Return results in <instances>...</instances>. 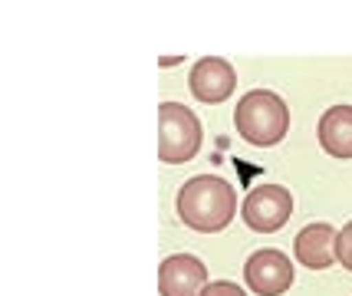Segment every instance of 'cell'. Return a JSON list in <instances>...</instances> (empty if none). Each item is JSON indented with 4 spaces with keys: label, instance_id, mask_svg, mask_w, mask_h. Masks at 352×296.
<instances>
[{
    "label": "cell",
    "instance_id": "obj_1",
    "mask_svg": "<svg viewBox=\"0 0 352 296\" xmlns=\"http://www.w3.org/2000/svg\"><path fill=\"white\" fill-rule=\"evenodd\" d=\"M234 214H237V191L217 174H198L184 181L178 191V218L198 234L224 231Z\"/></svg>",
    "mask_w": 352,
    "mask_h": 296
},
{
    "label": "cell",
    "instance_id": "obj_2",
    "mask_svg": "<svg viewBox=\"0 0 352 296\" xmlns=\"http://www.w3.org/2000/svg\"><path fill=\"white\" fill-rule=\"evenodd\" d=\"M234 128L237 135L257 148H270L287 139L290 132V109L287 102L270 89H250L241 95L237 112H234Z\"/></svg>",
    "mask_w": 352,
    "mask_h": 296
},
{
    "label": "cell",
    "instance_id": "obj_3",
    "mask_svg": "<svg viewBox=\"0 0 352 296\" xmlns=\"http://www.w3.org/2000/svg\"><path fill=\"white\" fill-rule=\"evenodd\" d=\"M158 161L162 165H184L198 155L201 148V122L198 115L182 102H162L158 106Z\"/></svg>",
    "mask_w": 352,
    "mask_h": 296
},
{
    "label": "cell",
    "instance_id": "obj_4",
    "mask_svg": "<svg viewBox=\"0 0 352 296\" xmlns=\"http://www.w3.org/2000/svg\"><path fill=\"white\" fill-rule=\"evenodd\" d=\"M293 214V194L283 185H261L244 198L241 218L250 231L257 234H274L280 231Z\"/></svg>",
    "mask_w": 352,
    "mask_h": 296
},
{
    "label": "cell",
    "instance_id": "obj_5",
    "mask_svg": "<svg viewBox=\"0 0 352 296\" xmlns=\"http://www.w3.org/2000/svg\"><path fill=\"white\" fill-rule=\"evenodd\" d=\"M244 280L257 296H283L293 286L290 257L274 247L250 253L244 264Z\"/></svg>",
    "mask_w": 352,
    "mask_h": 296
},
{
    "label": "cell",
    "instance_id": "obj_6",
    "mask_svg": "<svg viewBox=\"0 0 352 296\" xmlns=\"http://www.w3.org/2000/svg\"><path fill=\"white\" fill-rule=\"evenodd\" d=\"M188 86H191V95L198 102H208V106H217L234 95L237 89V73L228 60H217V56H208V60H198L191 66V76H188Z\"/></svg>",
    "mask_w": 352,
    "mask_h": 296
},
{
    "label": "cell",
    "instance_id": "obj_7",
    "mask_svg": "<svg viewBox=\"0 0 352 296\" xmlns=\"http://www.w3.org/2000/svg\"><path fill=\"white\" fill-rule=\"evenodd\" d=\"M208 286V270L191 253H171L158 266V293L162 296H201Z\"/></svg>",
    "mask_w": 352,
    "mask_h": 296
},
{
    "label": "cell",
    "instance_id": "obj_8",
    "mask_svg": "<svg viewBox=\"0 0 352 296\" xmlns=\"http://www.w3.org/2000/svg\"><path fill=\"white\" fill-rule=\"evenodd\" d=\"M336 234L333 224H307L296 240H293V253L296 260L309 270H326L336 260Z\"/></svg>",
    "mask_w": 352,
    "mask_h": 296
},
{
    "label": "cell",
    "instance_id": "obj_9",
    "mask_svg": "<svg viewBox=\"0 0 352 296\" xmlns=\"http://www.w3.org/2000/svg\"><path fill=\"white\" fill-rule=\"evenodd\" d=\"M320 145L326 155L352 158V106H333L320 119Z\"/></svg>",
    "mask_w": 352,
    "mask_h": 296
},
{
    "label": "cell",
    "instance_id": "obj_10",
    "mask_svg": "<svg viewBox=\"0 0 352 296\" xmlns=\"http://www.w3.org/2000/svg\"><path fill=\"white\" fill-rule=\"evenodd\" d=\"M336 260L342 264V270L352 273V220L336 234Z\"/></svg>",
    "mask_w": 352,
    "mask_h": 296
},
{
    "label": "cell",
    "instance_id": "obj_11",
    "mask_svg": "<svg viewBox=\"0 0 352 296\" xmlns=\"http://www.w3.org/2000/svg\"><path fill=\"white\" fill-rule=\"evenodd\" d=\"M201 296H247L237 283H230V280H214V283H208L204 290H201Z\"/></svg>",
    "mask_w": 352,
    "mask_h": 296
}]
</instances>
